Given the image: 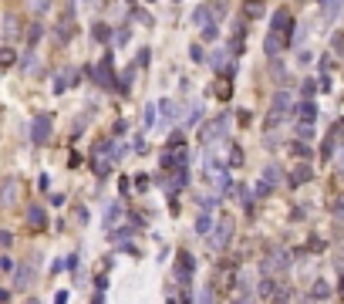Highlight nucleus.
I'll use <instances>...</instances> for the list:
<instances>
[{
	"label": "nucleus",
	"mask_w": 344,
	"mask_h": 304,
	"mask_svg": "<svg viewBox=\"0 0 344 304\" xmlns=\"http://www.w3.org/2000/svg\"><path fill=\"white\" fill-rule=\"evenodd\" d=\"M230 237H233V220H230V216H219V226L213 230V237H209V247L223 250L226 243H230Z\"/></svg>",
	"instance_id": "1"
},
{
	"label": "nucleus",
	"mask_w": 344,
	"mask_h": 304,
	"mask_svg": "<svg viewBox=\"0 0 344 304\" xmlns=\"http://www.w3.org/2000/svg\"><path fill=\"white\" fill-rule=\"evenodd\" d=\"M192 267H196L192 254H189V250H179V254H176V280H179V284H189V280H192Z\"/></svg>",
	"instance_id": "2"
},
{
	"label": "nucleus",
	"mask_w": 344,
	"mask_h": 304,
	"mask_svg": "<svg viewBox=\"0 0 344 304\" xmlns=\"http://www.w3.org/2000/svg\"><path fill=\"white\" fill-rule=\"evenodd\" d=\"M199 119H203V108H199V105H192V112L186 115V122H189V125H196Z\"/></svg>",
	"instance_id": "20"
},
{
	"label": "nucleus",
	"mask_w": 344,
	"mask_h": 304,
	"mask_svg": "<svg viewBox=\"0 0 344 304\" xmlns=\"http://www.w3.org/2000/svg\"><path fill=\"white\" fill-rule=\"evenodd\" d=\"M27 220H31V226H44V210L31 206V210H27Z\"/></svg>",
	"instance_id": "12"
},
{
	"label": "nucleus",
	"mask_w": 344,
	"mask_h": 304,
	"mask_svg": "<svg viewBox=\"0 0 344 304\" xmlns=\"http://www.w3.org/2000/svg\"><path fill=\"white\" fill-rule=\"evenodd\" d=\"M270 31L290 37V14H287V10H277V14H273V27H270Z\"/></svg>",
	"instance_id": "8"
},
{
	"label": "nucleus",
	"mask_w": 344,
	"mask_h": 304,
	"mask_svg": "<svg viewBox=\"0 0 344 304\" xmlns=\"http://www.w3.org/2000/svg\"><path fill=\"white\" fill-rule=\"evenodd\" d=\"M216 34H219V27H216V24L203 27V41H216Z\"/></svg>",
	"instance_id": "21"
},
{
	"label": "nucleus",
	"mask_w": 344,
	"mask_h": 304,
	"mask_svg": "<svg viewBox=\"0 0 344 304\" xmlns=\"http://www.w3.org/2000/svg\"><path fill=\"white\" fill-rule=\"evenodd\" d=\"M297 115H300V122H314V119H317V105L307 98V102L297 105Z\"/></svg>",
	"instance_id": "9"
},
{
	"label": "nucleus",
	"mask_w": 344,
	"mask_h": 304,
	"mask_svg": "<svg viewBox=\"0 0 344 304\" xmlns=\"http://www.w3.org/2000/svg\"><path fill=\"white\" fill-rule=\"evenodd\" d=\"M34 10H48V0H34Z\"/></svg>",
	"instance_id": "29"
},
{
	"label": "nucleus",
	"mask_w": 344,
	"mask_h": 304,
	"mask_svg": "<svg viewBox=\"0 0 344 304\" xmlns=\"http://www.w3.org/2000/svg\"><path fill=\"white\" fill-rule=\"evenodd\" d=\"M189 58H192V61H203V48H199V44H192V48H189Z\"/></svg>",
	"instance_id": "26"
},
{
	"label": "nucleus",
	"mask_w": 344,
	"mask_h": 304,
	"mask_svg": "<svg viewBox=\"0 0 344 304\" xmlns=\"http://www.w3.org/2000/svg\"><path fill=\"white\" fill-rule=\"evenodd\" d=\"M287 105H290V95L287 91H277L273 95V105H270V122H277L284 112H287Z\"/></svg>",
	"instance_id": "7"
},
{
	"label": "nucleus",
	"mask_w": 344,
	"mask_h": 304,
	"mask_svg": "<svg viewBox=\"0 0 344 304\" xmlns=\"http://www.w3.org/2000/svg\"><path fill=\"white\" fill-rule=\"evenodd\" d=\"M155 108H159V105H149V108H145V125H155Z\"/></svg>",
	"instance_id": "24"
},
{
	"label": "nucleus",
	"mask_w": 344,
	"mask_h": 304,
	"mask_svg": "<svg viewBox=\"0 0 344 304\" xmlns=\"http://www.w3.org/2000/svg\"><path fill=\"white\" fill-rule=\"evenodd\" d=\"M320 10H324L328 17H334L337 10H341V0H320Z\"/></svg>",
	"instance_id": "15"
},
{
	"label": "nucleus",
	"mask_w": 344,
	"mask_h": 304,
	"mask_svg": "<svg viewBox=\"0 0 344 304\" xmlns=\"http://www.w3.org/2000/svg\"><path fill=\"white\" fill-rule=\"evenodd\" d=\"M196 230H199V233H209V230H213V216H209V213H199V220H196Z\"/></svg>",
	"instance_id": "14"
},
{
	"label": "nucleus",
	"mask_w": 344,
	"mask_h": 304,
	"mask_svg": "<svg viewBox=\"0 0 344 304\" xmlns=\"http://www.w3.org/2000/svg\"><path fill=\"white\" fill-rule=\"evenodd\" d=\"M287 44H290V37H284V34H277V31H270V34H267V41H264V48H267V54H270V58H277Z\"/></svg>",
	"instance_id": "4"
},
{
	"label": "nucleus",
	"mask_w": 344,
	"mask_h": 304,
	"mask_svg": "<svg viewBox=\"0 0 344 304\" xmlns=\"http://www.w3.org/2000/svg\"><path fill=\"white\" fill-rule=\"evenodd\" d=\"M122 220V203H112V206L105 210V230H108V226H115Z\"/></svg>",
	"instance_id": "10"
},
{
	"label": "nucleus",
	"mask_w": 344,
	"mask_h": 304,
	"mask_svg": "<svg viewBox=\"0 0 344 304\" xmlns=\"http://www.w3.org/2000/svg\"><path fill=\"white\" fill-rule=\"evenodd\" d=\"M91 34H95V41H98V44L112 41V27H108V24H95V31H91Z\"/></svg>",
	"instance_id": "11"
},
{
	"label": "nucleus",
	"mask_w": 344,
	"mask_h": 304,
	"mask_svg": "<svg viewBox=\"0 0 344 304\" xmlns=\"http://www.w3.org/2000/svg\"><path fill=\"white\" fill-rule=\"evenodd\" d=\"M226 136V115H219V122H209L203 128V142H213V139H223Z\"/></svg>",
	"instance_id": "6"
},
{
	"label": "nucleus",
	"mask_w": 344,
	"mask_h": 304,
	"mask_svg": "<svg viewBox=\"0 0 344 304\" xmlns=\"http://www.w3.org/2000/svg\"><path fill=\"white\" fill-rule=\"evenodd\" d=\"M14 34H17V21H14V17H7V37H14Z\"/></svg>",
	"instance_id": "27"
},
{
	"label": "nucleus",
	"mask_w": 344,
	"mask_h": 304,
	"mask_svg": "<svg viewBox=\"0 0 344 304\" xmlns=\"http://www.w3.org/2000/svg\"><path fill=\"white\" fill-rule=\"evenodd\" d=\"M243 162V149L240 145H230V162H226V166H240Z\"/></svg>",
	"instance_id": "18"
},
{
	"label": "nucleus",
	"mask_w": 344,
	"mask_h": 304,
	"mask_svg": "<svg viewBox=\"0 0 344 304\" xmlns=\"http://www.w3.org/2000/svg\"><path fill=\"white\" fill-rule=\"evenodd\" d=\"M307 179H311V169H307V166H300V169H294V173H290V183H307Z\"/></svg>",
	"instance_id": "13"
},
{
	"label": "nucleus",
	"mask_w": 344,
	"mask_h": 304,
	"mask_svg": "<svg viewBox=\"0 0 344 304\" xmlns=\"http://www.w3.org/2000/svg\"><path fill=\"white\" fill-rule=\"evenodd\" d=\"M264 179H267L270 186H277V183H280V169H277V166H267V169H264Z\"/></svg>",
	"instance_id": "17"
},
{
	"label": "nucleus",
	"mask_w": 344,
	"mask_h": 304,
	"mask_svg": "<svg viewBox=\"0 0 344 304\" xmlns=\"http://www.w3.org/2000/svg\"><path fill=\"white\" fill-rule=\"evenodd\" d=\"M247 14L250 17H260V14H264V4H256V0H253V4H247Z\"/></svg>",
	"instance_id": "22"
},
{
	"label": "nucleus",
	"mask_w": 344,
	"mask_h": 304,
	"mask_svg": "<svg viewBox=\"0 0 344 304\" xmlns=\"http://www.w3.org/2000/svg\"><path fill=\"white\" fill-rule=\"evenodd\" d=\"M209 64H213V68H226V51H213V58H209Z\"/></svg>",
	"instance_id": "19"
},
{
	"label": "nucleus",
	"mask_w": 344,
	"mask_h": 304,
	"mask_svg": "<svg viewBox=\"0 0 344 304\" xmlns=\"http://www.w3.org/2000/svg\"><path fill=\"white\" fill-rule=\"evenodd\" d=\"M135 21H142V24H152V17L145 14V10H135Z\"/></svg>",
	"instance_id": "28"
},
{
	"label": "nucleus",
	"mask_w": 344,
	"mask_h": 304,
	"mask_svg": "<svg viewBox=\"0 0 344 304\" xmlns=\"http://www.w3.org/2000/svg\"><path fill=\"white\" fill-rule=\"evenodd\" d=\"M159 108H162V119H166V122L176 119V105L169 102V98H166V102H159Z\"/></svg>",
	"instance_id": "16"
},
{
	"label": "nucleus",
	"mask_w": 344,
	"mask_h": 304,
	"mask_svg": "<svg viewBox=\"0 0 344 304\" xmlns=\"http://www.w3.org/2000/svg\"><path fill=\"white\" fill-rule=\"evenodd\" d=\"M213 17H216V10L206 7V4H199V7L192 10V24H196V27H209V24H216Z\"/></svg>",
	"instance_id": "5"
},
{
	"label": "nucleus",
	"mask_w": 344,
	"mask_h": 304,
	"mask_svg": "<svg viewBox=\"0 0 344 304\" xmlns=\"http://www.w3.org/2000/svg\"><path fill=\"white\" fill-rule=\"evenodd\" d=\"M48 136H51V115H34V122H31V139L34 142H48Z\"/></svg>",
	"instance_id": "3"
},
{
	"label": "nucleus",
	"mask_w": 344,
	"mask_h": 304,
	"mask_svg": "<svg viewBox=\"0 0 344 304\" xmlns=\"http://www.w3.org/2000/svg\"><path fill=\"white\" fill-rule=\"evenodd\" d=\"M149 54H152L149 48H142V51H138V68H145V64H149Z\"/></svg>",
	"instance_id": "25"
},
{
	"label": "nucleus",
	"mask_w": 344,
	"mask_h": 304,
	"mask_svg": "<svg viewBox=\"0 0 344 304\" xmlns=\"http://www.w3.org/2000/svg\"><path fill=\"white\" fill-rule=\"evenodd\" d=\"M328 294H331V288H328V284H317V288H314V297H317V301H324Z\"/></svg>",
	"instance_id": "23"
}]
</instances>
